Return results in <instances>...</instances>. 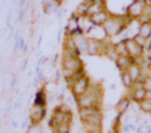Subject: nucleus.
Returning a JSON list of instances; mask_svg holds the SVG:
<instances>
[{
	"mask_svg": "<svg viewBox=\"0 0 151 133\" xmlns=\"http://www.w3.org/2000/svg\"><path fill=\"white\" fill-rule=\"evenodd\" d=\"M126 45V48H127L128 54L132 57H136L140 54H143V51H144V48H142L141 46H139L136 43V41L132 38H128L124 40Z\"/></svg>",
	"mask_w": 151,
	"mask_h": 133,
	"instance_id": "6e6552de",
	"label": "nucleus"
},
{
	"mask_svg": "<svg viewBox=\"0 0 151 133\" xmlns=\"http://www.w3.org/2000/svg\"><path fill=\"white\" fill-rule=\"evenodd\" d=\"M143 127H144L143 125H142V126L139 127V128L137 129V133H144V132H143Z\"/></svg>",
	"mask_w": 151,
	"mask_h": 133,
	"instance_id": "72a5a7b5",
	"label": "nucleus"
},
{
	"mask_svg": "<svg viewBox=\"0 0 151 133\" xmlns=\"http://www.w3.org/2000/svg\"><path fill=\"white\" fill-rule=\"evenodd\" d=\"M139 107L145 113H151V100L146 98L145 100L139 103Z\"/></svg>",
	"mask_w": 151,
	"mask_h": 133,
	"instance_id": "393cba45",
	"label": "nucleus"
},
{
	"mask_svg": "<svg viewBox=\"0 0 151 133\" xmlns=\"http://www.w3.org/2000/svg\"><path fill=\"white\" fill-rule=\"evenodd\" d=\"M99 111H101V110L97 109V108L93 107V106H91V107H83L79 108V116H80L81 121H84L86 118H88V116H92V114L96 113Z\"/></svg>",
	"mask_w": 151,
	"mask_h": 133,
	"instance_id": "f8f14e48",
	"label": "nucleus"
},
{
	"mask_svg": "<svg viewBox=\"0 0 151 133\" xmlns=\"http://www.w3.org/2000/svg\"><path fill=\"white\" fill-rule=\"evenodd\" d=\"M107 9L106 7V3H97V2H94L91 7H89V9H88V16L90 15H93V14H96L99 12H101V11H105Z\"/></svg>",
	"mask_w": 151,
	"mask_h": 133,
	"instance_id": "6ab92c4d",
	"label": "nucleus"
},
{
	"mask_svg": "<svg viewBox=\"0 0 151 133\" xmlns=\"http://www.w3.org/2000/svg\"><path fill=\"white\" fill-rule=\"evenodd\" d=\"M90 133H101V130H96V131H92Z\"/></svg>",
	"mask_w": 151,
	"mask_h": 133,
	"instance_id": "4c0bfd02",
	"label": "nucleus"
},
{
	"mask_svg": "<svg viewBox=\"0 0 151 133\" xmlns=\"http://www.w3.org/2000/svg\"><path fill=\"white\" fill-rule=\"evenodd\" d=\"M149 65H150V68H151V61H150V63H149Z\"/></svg>",
	"mask_w": 151,
	"mask_h": 133,
	"instance_id": "ea45409f",
	"label": "nucleus"
},
{
	"mask_svg": "<svg viewBox=\"0 0 151 133\" xmlns=\"http://www.w3.org/2000/svg\"><path fill=\"white\" fill-rule=\"evenodd\" d=\"M144 87L147 92H151V78H146L144 82Z\"/></svg>",
	"mask_w": 151,
	"mask_h": 133,
	"instance_id": "c756f323",
	"label": "nucleus"
},
{
	"mask_svg": "<svg viewBox=\"0 0 151 133\" xmlns=\"http://www.w3.org/2000/svg\"><path fill=\"white\" fill-rule=\"evenodd\" d=\"M76 102H77V105H78L79 108H83L94 106V104L101 102V100L99 99L97 97H95V96L90 95L88 93H85L83 95L79 96V97H76Z\"/></svg>",
	"mask_w": 151,
	"mask_h": 133,
	"instance_id": "20e7f679",
	"label": "nucleus"
},
{
	"mask_svg": "<svg viewBox=\"0 0 151 133\" xmlns=\"http://www.w3.org/2000/svg\"><path fill=\"white\" fill-rule=\"evenodd\" d=\"M76 42V46L80 51L81 54H87V48H88V38L83 34H78V36H73Z\"/></svg>",
	"mask_w": 151,
	"mask_h": 133,
	"instance_id": "1a4fd4ad",
	"label": "nucleus"
},
{
	"mask_svg": "<svg viewBox=\"0 0 151 133\" xmlns=\"http://www.w3.org/2000/svg\"><path fill=\"white\" fill-rule=\"evenodd\" d=\"M88 9H89L88 5H86L84 2H82L77 7V9H76L73 14L76 16H88Z\"/></svg>",
	"mask_w": 151,
	"mask_h": 133,
	"instance_id": "5701e85b",
	"label": "nucleus"
},
{
	"mask_svg": "<svg viewBox=\"0 0 151 133\" xmlns=\"http://www.w3.org/2000/svg\"><path fill=\"white\" fill-rule=\"evenodd\" d=\"M103 26H104V28H105L106 32H107L108 36H110V38L119 36L122 31L125 30L123 27H122L121 24L119 23L116 15H113V14H111L110 18L107 20V22H106Z\"/></svg>",
	"mask_w": 151,
	"mask_h": 133,
	"instance_id": "f03ea898",
	"label": "nucleus"
},
{
	"mask_svg": "<svg viewBox=\"0 0 151 133\" xmlns=\"http://www.w3.org/2000/svg\"><path fill=\"white\" fill-rule=\"evenodd\" d=\"M57 0H42V7H49V5L53 4V3L56 2Z\"/></svg>",
	"mask_w": 151,
	"mask_h": 133,
	"instance_id": "7c9ffc66",
	"label": "nucleus"
},
{
	"mask_svg": "<svg viewBox=\"0 0 151 133\" xmlns=\"http://www.w3.org/2000/svg\"><path fill=\"white\" fill-rule=\"evenodd\" d=\"M144 82L145 81H142V80H140V79H137V80H134V82H132V89H143L144 87Z\"/></svg>",
	"mask_w": 151,
	"mask_h": 133,
	"instance_id": "cd10ccee",
	"label": "nucleus"
},
{
	"mask_svg": "<svg viewBox=\"0 0 151 133\" xmlns=\"http://www.w3.org/2000/svg\"><path fill=\"white\" fill-rule=\"evenodd\" d=\"M94 1L97 3H106V0H94Z\"/></svg>",
	"mask_w": 151,
	"mask_h": 133,
	"instance_id": "c9c22d12",
	"label": "nucleus"
},
{
	"mask_svg": "<svg viewBox=\"0 0 151 133\" xmlns=\"http://www.w3.org/2000/svg\"><path fill=\"white\" fill-rule=\"evenodd\" d=\"M60 5H61V3L56 1V2L53 3V4L49 5V7H42V9H44L45 14H47V15H52V14H56L57 12H58V9H60Z\"/></svg>",
	"mask_w": 151,
	"mask_h": 133,
	"instance_id": "b1692460",
	"label": "nucleus"
},
{
	"mask_svg": "<svg viewBox=\"0 0 151 133\" xmlns=\"http://www.w3.org/2000/svg\"><path fill=\"white\" fill-rule=\"evenodd\" d=\"M82 2H84L85 4L88 5V7H91V5H92L93 3L95 2V1H94V0H83Z\"/></svg>",
	"mask_w": 151,
	"mask_h": 133,
	"instance_id": "2f4dec72",
	"label": "nucleus"
},
{
	"mask_svg": "<svg viewBox=\"0 0 151 133\" xmlns=\"http://www.w3.org/2000/svg\"><path fill=\"white\" fill-rule=\"evenodd\" d=\"M147 99L151 100V92H147V96H146Z\"/></svg>",
	"mask_w": 151,
	"mask_h": 133,
	"instance_id": "f704fd0d",
	"label": "nucleus"
},
{
	"mask_svg": "<svg viewBox=\"0 0 151 133\" xmlns=\"http://www.w3.org/2000/svg\"><path fill=\"white\" fill-rule=\"evenodd\" d=\"M61 65H62V70H71L75 72L84 69V63L82 59L70 54H62Z\"/></svg>",
	"mask_w": 151,
	"mask_h": 133,
	"instance_id": "f257e3e1",
	"label": "nucleus"
},
{
	"mask_svg": "<svg viewBox=\"0 0 151 133\" xmlns=\"http://www.w3.org/2000/svg\"><path fill=\"white\" fill-rule=\"evenodd\" d=\"M145 3L146 5H151V0H145Z\"/></svg>",
	"mask_w": 151,
	"mask_h": 133,
	"instance_id": "e433bc0d",
	"label": "nucleus"
},
{
	"mask_svg": "<svg viewBox=\"0 0 151 133\" xmlns=\"http://www.w3.org/2000/svg\"><path fill=\"white\" fill-rule=\"evenodd\" d=\"M115 50L119 56H129L124 40H121L120 42H118L117 44H115Z\"/></svg>",
	"mask_w": 151,
	"mask_h": 133,
	"instance_id": "f3484780",
	"label": "nucleus"
},
{
	"mask_svg": "<svg viewBox=\"0 0 151 133\" xmlns=\"http://www.w3.org/2000/svg\"><path fill=\"white\" fill-rule=\"evenodd\" d=\"M146 96H147V91L145 89V87L140 89H136L134 92V95H132V101L137 102V103H140L142 102L143 100L146 99Z\"/></svg>",
	"mask_w": 151,
	"mask_h": 133,
	"instance_id": "a211bd4d",
	"label": "nucleus"
},
{
	"mask_svg": "<svg viewBox=\"0 0 151 133\" xmlns=\"http://www.w3.org/2000/svg\"><path fill=\"white\" fill-rule=\"evenodd\" d=\"M129 105H130V100L128 99L127 97H123L119 102H118L117 105H116V110H117L118 113L123 114L124 112L128 109Z\"/></svg>",
	"mask_w": 151,
	"mask_h": 133,
	"instance_id": "4468645a",
	"label": "nucleus"
},
{
	"mask_svg": "<svg viewBox=\"0 0 151 133\" xmlns=\"http://www.w3.org/2000/svg\"><path fill=\"white\" fill-rule=\"evenodd\" d=\"M88 55H97V41L93 39H88V48H87Z\"/></svg>",
	"mask_w": 151,
	"mask_h": 133,
	"instance_id": "aec40b11",
	"label": "nucleus"
},
{
	"mask_svg": "<svg viewBox=\"0 0 151 133\" xmlns=\"http://www.w3.org/2000/svg\"><path fill=\"white\" fill-rule=\"evenodd\" d=\"M113 133H114V132H113Z\"/></svg>",
	"mask_w": 151,
	"mask_h": 133,
	"instance_id": "79ce46f5",
	"label": "nucleus"
},
{
	"mask_svg": "<svg viewBox=\"0 0 151 133\" xmlns=\"http://www.w3.org/2000/svg\"><path fill=\"white\" fill-rule=\"evenodd\" d=\"M57 1H58L59 3H61V4H62V2H63V0H57Z\"/></svg>",
	"mask_w": 151,
	"mask_h": 133,
	"instance_id": "58836bf2",
	"label": "nucleus"
},
{
	"mask_svg": "<svg viewBox=\"0 0 151 133\" xmlns=\"http://www.w3.org/2000/svg\"><path fill=\"white\" fill-rule=\"evenodd\" d=\"M47 104V96L45 93L44 89H40L37 91V93L35 94V98H34L33 105H38V106H46Z\"/></svg>",
	"mask_w": 151,
	"mask_h": 133,
	"instance_id": "ddd939ff",
	"label": "nucleus"
},
{
	"mask_svg": "<svg viewBox=\"0 0 151 133\" xmlns=\"http://www.w3.org/2000/svg\"><path fill=\"white\" fill-rule=\"evenodd\" d=\"M145 0H134L126 9V15L129 16L132 19L137 20L143 13L145 9Z\"/></svg>",
	"mask_w": 151,
	"mask_h": 133,
	"instance_id": "7ed1b4c3",
	"label": "nucleus"
},
{
	"mask_svg": "<svg viewBox=\"0 0 151 133\" xmlns=\"http://www.w3.org/2000/svg\"><path fill=\"white\" fill-rule=\"evenodd\" d=\"M46 106H38L33 105L30 113V121L32 125H37L42 122L46 116Z\"/></svg>",
	"mask_w": 151,
	"mask_h": 133,
	"instance_id": "423d86ee",
	"label": "nucleus"
},
{
	"mask_svg": "<svg viewBox=\"0 0 151 133\" xmlns=\"http://www.w3.org/2000/svg\"><path fill=\"white\" fill-rule=\"evenodd\" d=\"M110 16H111V14H110L107 9H105V11L99 12V13H96V14H93V15L88 16V18L93 25L103 26L104 24L107 22V20L110 18Z\"/></svg>",
	"mask_w": 151,
	"mask_h": 133,
	"instance_id": "0eeeda50",
	"label": "nucleus"
},
{
	"mask_svg": "<svg viewBox=\"0 0 151 133\" xmlns=\"http://www.w3.org/2000/svg\"><path fill=\"white\" fill-rule=\"evenodd\" d=\"M128 74L130 75V77L132 78V80H137L141 75V67H139L136 63H130L129 67L127 69Z\"/></svg>",
	"mask_w": 151,
	"mask_h": 133,
	"instance_id": "dca6fc26",
	"label": "nucleus"
},
{
	"mask_svg": "<svg viewBox=\"0 0 151 133\" xmlns=\"http://www.w3.org/2000/svg\"><path fill=\"white\" fill-rule=\"evenodd\" d=\"M129 129H130V125H129V124H127V125H124V127H123V130H124V132H128V131H129Z\"/></svg>",
	"mask_w": 151,
	"mask_h": 133,
	"instance_id": "473e14b6",
	"label": "nucleus"
},
{
	"mask_svg": "<svg viewBox=\"0 0 151 133\" xmlns=\"http://www.w3.org/2000/svg\"><path fill=\"white\" fill-rule=\"evenodd\" d=\"M79 29V25H78V17L73 13V15L70 16V18L67 21V24L65 26V33L67 34H73L76 30Z\"/></svg>",
	"mask_w": 151,
	"mask_h": 133,
	"instance_id": "9b49d317",
	"label": "nucleus"
},
{
	"mask_svg": "<svg viewBox=\"0 0 151 133\" xmlns=\"http://www.w3.org/2000/svg\"><path fill=\"white\" fill-rule=\"evenodd\" d=\"M115 63H116V65H117V68L120 70V72H123V71H127L130 63H134V57L118 56V58L116 59Z\"/></svg>",
	"mask_w": 151,
	"mask_h": 133,
	"instance_id": "9d476101",
	"label": "nucleus"
},
{
	"mask_svg": "<svg viewBox=\"0 0 151 133\" xmlns=\"http://www.w3.org/2000/svg\"><path fill=\"white\" fill-rule=\"evenodd\" d=\"M55 109H58V110H60V111H62V112H64V113H67V112H70L71 110H70V108H69V106L67 105V104H65V103H63V104H60L59 106H57Z\"/></svg>",
	"mask_w": 151,
	"mask_h": 133,
	"instance_id": "c85d7f7f",
	"label": "nucleus"
},
{
	"mask_svg": "<svg viewBox=\"0 0 151 133\" xmlns=\"http://www.w3.org/2000/svg\"><path fill=\"white\" fill-rule=\"evenodd\" d=\"M150 23H151V15H150Z\"/></svg>",
	"mask_w": 151,
	"mask_h": 133,
	"instance_id": "a19ab883",
	"label": "nucleus"
},
{
	"mask_svg": "<svg viewBox=\"0 0 151 133\" xmlns=\"http://www.w3.org/2000/svg\"><path fill=\"white\" fill-rule=\"evenodd\" d=\"M121 81L126 89H128V87L132 86V82H134V80H132V78L130 77V75L128 74L127 71H123V72H121Z\"/></svg>",
	"mask_w": 151,
	"mask_h": 133,
	"instance_id": "412c9836",
	"label": "nucleus"
},
{
	"mask_svg": "<svg viewBox=\"0 0 151 133\" xmlns=\"http://www.w3.org/2000/svg\"><path fill=\"white\" fill-rule=\"evenodd\" d=\"M132 39L136 41V43L139 45V46H141L142 48H144V47H145V44H146V39H145L144 36H142L141 34L137 33V34H134V36H132Z\"/></svg>",
	"mask_w": 151,
	"mask_h": 133,
	"instance_id": "a878e982",
	"label": "nucleus"
},
{
	"mask_svg": "<svg viewBox=\"0 0 151 133\" xmlns=\"http://www.w3.org/2000/svg\"><path fill=\"white\" fill-rule=\"evenodd\" d=\"M134 63L138 65L139 67H142V65H144L145 63H147V60H146V58H145L144 55L140 54V55H138V56L134 57Z\"/></svg>",
	"mask_w": 151,
	"mask_h": 133,
	"instance_id": "bb28decb",
	"label": "nucleus"
},
{
	"mask_svg": "<svg viewBox=\"0 0 151 133\" xmlns=\"http://www.w3.org/2000/svg\"><path fill=\"white\" fill-rule=\"evenodd\" d=\"M89 83H90V79L88 78L87 75H85L84 77H82L81 79H79L77 82L75 83V85L71 89V92H73V96L76 97H79V96L83 95V94L86 93L87 87H88Z\"/></svg>",
	"mask_w": 151,
	"mask_h": 133,
	"instance_id": "39448f33",
	"label": "nucleus"
},
{
	"mask_svg": "<svg viewBox=\"0 0 151 133\" xmlns=\"http://www.w3.org/2000/svg\"><path fill=\"white\" fill-rule=\"evenodd\" d=\"M138 33L141 34L142 36H144L145 39L151 36V23L147 22V23L139 24V29Z\"/></svg>",
	"mask_w": 151,
	"mask_h": 133,
	"instance_id": "2eb2a0df",
	"label": "nucleus"
},
{
	"mask_svg": "<svg viewBox=\"0 0 151 133\" xmlns=\"http://www.w3.org/2000/svg\"><path fill=\"white\" fill-rule=\"evenodd\" d=\"M106 56L109 57L111 60L116 61V59L118 58V56H119V55L117 54V52H116V50H115V44H113V43H110L109 47H108V51H107V54H106Z\"/></svg>",
	"mask_w": 151,
	"mask_h": 133,
	"instance_id": "4be33fe9",
	"label": "nucleus"
}]
</instances>
